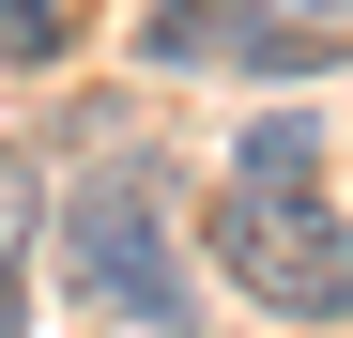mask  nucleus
<instances>
[{"instance_id":"0eeeda50","label":"nucleus","mask_w":353,"mask_h":338,"mask_svg":"<svg viewBox=\"0 0 353 338\" xmlns=\"http://www.w3.org/2000/svg\"><path fill=\"white\" fill-rule=\"evenodd\" d=\"M154 338H169V323H154Z\"/></svg>"},{"instance_id":"7ed1b4c3","label":"nucleus","mask_w":353,"mask_h":338,"mask_svg":"<svg viewBox=\"0 0 353 338\" xmlns=\"http://www.w3.org/2000/svg\"><path fill=\"white\" fill-rule=\"evenodd\" d=\"M139 46L154 62H338V31H276V16H246V0H154Z\"/></svg>"},{"instance_id":"423d86ee","label":"nucleus","mask_w":353,"mask_h":338,"mask_svg":"<svg viewBox=\"0 0 353 338\" xmlns=\"http://www.w3.org/2000/svg\"><path fill=\"white\" fill-rule=\"evenodd\" d=\"M307 16H353V0H307Z\"/></svg>"},{"instance_id":"f03ea898","label":"nucleus","mask_w":353,"mask_h":338,"mask_svg":"<svg viewBox=\"0 0 353 338\" xmlns=\"http://www.w3.org/2000/svg\"><path fill=\"white\" fill-rule=\"evenodd\" d=\"M62 277H77L92 308H123V323H169V308H185V246H169L154 154H92V169H77V200H62Z\"/></svg>"},{"instance_id":"20e7f679","label":"nucleus","mask_w":353,"mask_h":338,"mask_svg":"<svg viewBox=\"0 0 353 338\" xmlns=\"http://www.w3.org/2000/svg\"><path fill=\"white\" fill-rule=\"evenodd\" d=\"M31 323V169L0 154V338Z\"/></svg>"},{"instance_id":"39448f33","label":"nucleus","mask_w":353,"mask_h":338,"mask_svg":"<svg viewBox=\"0 0 353 338\" xmlns=\"http://www.w3.org/2000/svg\"><path fill=\"white\" fill-rule=\"evenodd\" d=\"M92 31V0H0V62H62Z\"/></svg>"},{"instance_id":"f257e3e1","label":"nucleus","mask_w":353,"mask_h":338,"mask_svg":"<svg viewBox=\"0 0 353 338\" xmlns=\"http://www.w3.org/2000/svg\"><path fill=\"white\" fill-rule=\"evenodd\" d=\"M215 261L246 277L276 323H353V231H338V200H323V123H307V108H261V123L230 139Z\"/></svg>"}]
</instances>
